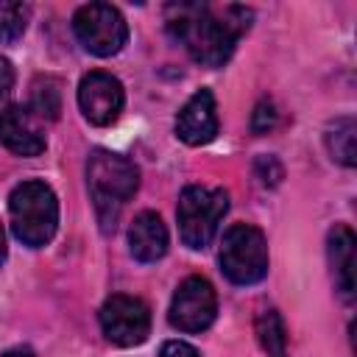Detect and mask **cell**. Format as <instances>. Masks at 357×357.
<instances>
[{"label": "cell", "mask_w": 357, "mask_h": 357, "mask_svg": "<svg viewBox=\"0 0 357 357\" xmlns=\"http://www.w3.org/2000/svg\"><path fill=\"white\" fill-rule=\"evenodd\" d=\"M251 11L226 6L220 14L206 3H173L167 6V31L187 53L204 67H223L237 45V36L248 28Z\"/></svg>", "instance_id": "6da1fadb"}, {"label": "cell", "mask_w": 357, "mask_h": 357, "mask_svg": "<svg viewBox=\"0 0 357 357\" xmlns=\"http://www.w3.org/2000/svg\"><path fill=\"white\" fill-rule=\"evenodd\" d=\"M86 187L103 231H112L123 206L139 187V170L120 153L98 148L86 159Z\"/></svg>", "instance_id": "7a4b0ae2"}, {"label": "cell", "mask_w": 357, "mask_h": 357, "mask_svg": "<svg viewBox=\"0 0 357 357\" xmlns=\"http://www.w3.org/2000/svg\"><path fill=\"white\" fill-rule=\"evenodd\" d=\"M8 215L17 240L31 248H42L53 240L59 226V201L50 184L31 178L11 190L8 195Z\"/></svg>", "instance_id": "3957f363"}, {"label": "cell", "mask_w": 357, "mask_h": 357, "mask_svg": "<svg viewBox=\"0 0 357 357\" xmlns=\"http://www.w3.org/2000/svg\"><path fill=\"white\" fill-rule=\"evenodd\" d=\"M226 209H229V195L220 187H204V184L184 187V192L178 195V206H176L181 243L192 251L206 248Z\"/></svg>", "instance_id": "277c9868"}, {"label": "cell", "mask_w": 357, "mask_h": 357, "mask_svg": "<svg viewBox=\"0 0 357 357\" xmlns=\"http://www.w3.org/2000/svg\"><path fill=\"white\" fill-rule=\"evenodd\" d=\"M220 268L234 284H254L268 273L265 234L251 223H234L220 243Z\"/></svg>", "instance_id": "5b68a950"}, {"label": "cell", "mask_w": 357, "mask_h": 357, "mask_svg": "<svg viewBox=\"0 0 357 357\" xmlns=\"http://www.w3.org/2000/svg\"><path fill=\"white\" fill-rule=\"evenodd\" d=\"M73 33L92 56H114L128 39V22L112 3H86L73 14Z\"/></svg>", "instance_id": "8992f818"}, {"label": "cell", "mask_w": 357, "mask_h": 357, "mask_svg": "<svg viewBox=\"0 0 357 357\" xmlns=\"http://www.w3.org/2000/svg\"><path fill=\"white\" fill-rule=\"evenodd\" d=\"M98 318L106 340L114 346H139L151 332V310L137 296H109Z\"/></svg>", "instance_id": "52a82bcc"}, {"label": "cell", "mask_w": 357, "mask_h": 357, "mask_svg": "<svg viewBox=\"0 0 357 357\" xmlns=\"http://www.w3.org/2000/svg\"><path fill=\"white\" fill-rule=\"evenodd\" d=\"M218 312L215 287L204 276H187L170 301V324L178 332H204L212 326Z\"/></svg>", "instance_id": "ba28073f"}, {"label": "cell", "mask_w": 357, "mask_h": 357, "mask_svg": "<svg viewBox=\"0 0 357 357\" xmlns=\"http://www.w3.org/2000/svg\"><path fill=\"white\" fill-rule=\"evenodd\" d=\"M126 103V92L123 84L103 70H92L81 78L78 84V106L81 114L92 123V126H112Z\"/></svg>", "instance_id": "9c48e42d"}, {"label": "cell", "mask_w": 357, "mask_h": 357, "mask_svg": "<svg viewBox=\"0 0 357 357\" xmlns=\"http://www.w3.org/2000/svg\"><path fill=\"white\" fill-rule=\"evenodd\" d=\"M0 142L17 156H39L45 151V134L39 117L28 106H8L0 112Z\"/></svg>", "instance_id": "30bf717a"}, {"label": "cell", "mask_w": 357, "mask_h": 357, "mask_svg": "<svg viewBox=\"0 0 357 357\" xmlns=\"http://www.w3.org/2000/svg\"><path fill=\"white\" fill-rule=\"evenodd\" d=\"M176 134L187 145H206L218 134V109L209 89H198L176 117Z\"/></svg>", "instance_id": "8fae6325"}, {"label": "cell", "mask_w": 357, "mask_h": 357, "mask_svg": "<svg viewBox=\"0 0 357 357\" xmlns=\"http://www.w3.org/2000/svg\"><path fill=\"white\" fill-rule=\"evenodd\" d=\"M128 245L134 259L156 262L167 254V226L156 212H139L128 226Z\"/></svg>", "instance_id": "7c38bea8"}, {"label": "cell", "mask_w": 357, "mask_h": 357, "mask_svg": "<svg viewBox=\"0 0 357 357\" xmlns=\"http://www.w3.org/2000/svg\"><path fill=\"white\" fill-rule=\"evenodd\" d=\"M354 245H357V237L349 226L337 223L329 231V262L335 271L337 290L346 301L354 298Z\"/></svg>", "instance_id": "4fadbf2b"}, {"label": "cell", "mask_w": 357, "mask_h": 357, "mask_svg": "<svg viewBox=\"0 0 357 357\" xmlns=\"http://www.w3.org/2000/svg\"><path fill=\"white\" fill-rule=\"evenodd\" d=\"M354 137H357V126L351 117H340L326 128V148H329L332 159H337L346 167H354V162H357Z\"/></svg>", "instance_id": "5bb4252c"}, {"label": "cell", "mask_w": 357, "mask_h": 357, "mask_svg": "<svg viewBox=\"0 0 357 357\" xmlns=\"http://www.w3.org/2000/svg\"><path fill=\"white\" fill-rule=\"evenodd\" d=\"M257 337L268 357H287V335L276 310H262L257 315Z\"/></svg>", "instance_id": "9a60e30c"}, {"label": "cell", "mask_w": 357, "mask_h": 357, "mask_svg": "<svg viewBox=\"0 0 357 357\" xmlns=\"http://www.w3.org/2000/svg\"><path fill=\"white\" fill-rule=\"evenodd\" d=\"M31 20V6L28 3H11V0H0V42H17Z\"/></svg>", "instance_id": "2e32d148"}, {"label": "cell", "mask_w": 357, "mask_h": 357, "mask_svg": "<svg viewBox=\"0 0 357 357\" xmlns=\"http://www.w3.org/2000/svg\"><path fill=\"white\" fill-rule=\"evenodd\" d=\"M59 109H61V103H59V89H53V86H45V89H33V100H31V112L36 114V117H47V120H56L59 117Z\"/></svg>", "instance_id": "e0dca14e"}, {"label": "cell", "mask_w": 357, "mask_h": 357, "mask_svg": "<svg viewBox=\"0 0 357 357\" xmlns=\"http://www.w3.org/2000/svg\"><path fill=\"white\" fill-rule=\"evenodd\" d=\"M273 126H276V109H273L271 100H262V103L254 109V114H251V128H254L257 134H265V131H271Z\"/></svg>", "instance_id": "ac0fdd59"}, {"label": "cell", "mask_w": 357, "mask_h": 357, "mask_svg": "<svg viewBox=\"0 0 357 357\" xmlns=\"http://www.w3.org/2000/svg\"><path fill=\"white\" fill-rule=\"evenodd\" d=\"M159 357H201V354L184 340H165L159 349Z\"/></svg>", "instance_id": "d6986e66"}, {"label": "cell", "mask_w": 357, "mask_h": 357, "mask_svg": "<svg viewBox=\"0 0 357 357\" xmlns=\"http://www.w3.org/2000/svg\"><path fill=\"white\" fill-rule=\"evenodd\" d=\"M11 86H14V67L8 59L0 56V100L11 92Z\"/></svg>", "instance_id": "ffe728a7"}, {"label": "cell", "mask_w": 357, "mask_h": 357, "mask_svg": "<svg viewBox=\"0 0 357 357\" xmlns=\"http://www.w3.org/2000/svg\"><path fill=\"white\" fill-rule=\"evenodd\" d=\"M0 357H33V349H28V346H14V349L3 351Z\"/></svg>", "instance_id": "44dd1931"}, {"label": "cell", "mask_w": 357, "mask_h": 357, "mask_svg": "<svg viewBox=\"0 0 357 357\" xmlns=\"http://www.w3.org/2000/svg\"><path fill=\"white\" fill-rule=\"evenodd\" d=\"M6 262V231H3V223H0V265Z\"/></svg>", "instance_id": "7402d4cb"}]
</instances>
